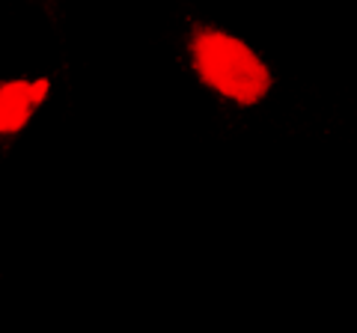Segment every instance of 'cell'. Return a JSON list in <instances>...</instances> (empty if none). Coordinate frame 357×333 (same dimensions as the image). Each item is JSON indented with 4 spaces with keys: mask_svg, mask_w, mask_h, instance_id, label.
<instances>
[{
    "mask_svg": "<svg viewBox=\"0 0 357 333\" xmlns=\"http://www.w3.org/2000/svg\"><path fill=\"white\" fill-rule=\"evenodd\" d=\"M188 51H191V65L199 75V81L229 102L250 107L271 93V69L250 45H244L229 33L197 24L191 30V39H188Z\"/></svg>",
    "mask_w": 357,
    "mask_h": 333,
    "instance_id": "6da1fadb",
    "label": "cell"
},
{
    "mask_svg": "<svg viewBox=\"0 0 357 333\" xmlns=\"http://www.w3.org/2000/svg\"><path fill=\"white\" fill-rule=\"evenodd\" d=\"M51 90L48 77H15V81L0 84V137L18 134L36 114V107L45 102V95Z\"/></svg>",
    "mask_w": 357,
    "mask_h": 333,
    "instance_id": "7a4b0ae2",
    "label": "cell"
}]
</instances>
